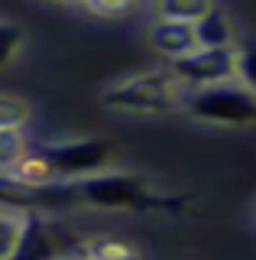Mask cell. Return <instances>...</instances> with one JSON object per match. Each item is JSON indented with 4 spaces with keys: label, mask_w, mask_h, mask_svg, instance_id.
<instances>
[{
    "label": "cell",
    "mask_w": 256,
    "mask_h": 260,
    "mask_svg": "<svg viewBox=\"0 0 256 260\" xmlns=\"http://www.w3.org/2000/svg\"><path fill=\"white\" fill-rule=\"evenodd\" d=\"M110 162V146L104 140H65L42 143L26 150V159L13 173L33 182H59V179H84L104 173Z\"/></svg>",
    "instance_id": "obj_1"
},
{
    "label": "cell",
    "mask_w": 256,
    "mask_h": 260,
    "mask_svg": "<svg viewBox=\"0 0 256 260\" xmlns=\"http://www.w3.org/2000/svg\"><path fill=\"white\" fill-rule=\"evenodd\" d=\"M185 88L175 81L172 72H143L126 81H117L114 88L104 91V104L117 111L133 114H165L185 104Z\"/></svg>",
    "instance_id": "obj_2"
},
{
    "label": "cell",
    "mask_w": 256,
    "mask_h": 260,
    "mask_svg": "<svg viewBox=\"0 0 256 260\" xmlns=\"http://www.w3.org/2000/svg\"><path fill=\"white\" fill-rule=\"evenodd\" d=\"M88 247L91 244L62 221L29 211V215H23L20 241L13 247L10 260H78L88 257Z\"/></svg>",
    "instance_id": "obj_3"
},
{
    "label": "cell",
    "mask_w": 256,
    "mask_h": 260,
    "mask_svg": "<svg viewBox=\"0 0 256 260\" xmlns=\"http://www.w3.org/2000/svg\"><path fill=\"white\" fill-rule=\"evenodd\" d=\"M182 108L191 117L211 120V124H230V127L256 124V91H250L246 85H237V81L188 91Z\"/></svg>",
    "instance_id": "obj_4"
},
{
    "label": "cell",
    "mask_w": 256,
    "mask_h": 260,
    "mask_svg": "<svg viewBox=\"0 0 256 260\" xmlns=\"http://www.w3.org/2000/svg\"><path fill=\"white\" fill-rule=\"evenodd\" d=\"M78 202L98 208H126V211H143L153 205V195L143 185V179L126 176V173H94L75 182Z\"/></svg>",
    "instance_id": "obj_5"
},
{
    "label": "cell",
    "mask_w": 256,
    "mask_h": 260,
    "mask_svg": "<svg viewBox=\"0 0 256 260\" xmlns=\"http://www.w3.org/2000/svg\"><path fill=\"white\" fill-rule=\"evenodd\" d=\"M172 75L185 91H201L211 85L237 78V49L221 46V49H195V52L182 55L172 62Z\"/></svg>",
    "instance_id": "obj_6"
},
{
    "label": "cell",
    "mask_w": 256,
    "mask_h": 260,
    "mask_svg": "<svg viewBox=\"0 0 256 260\" xmlns=\"http://www.w3.org/2000/svg\"><path fill=\"white\" fill-rule=\"evenodd\" d=\"M149 43H153L159 55H165L172 62L198 49L191 23H172V20H156V26L149 29Z\"/></svg>",
    "instance_id": "obj_7"
},
{
    "label": "cell",
    "mask_w": 256,
    "mask_h": 260,
    "mask_svg": "<svg viewBox=\"0 0 256 260\" xmlns=\"http://www.w3.org/2000/svg\"><path fill=\"white\" fill-rule=\"evenodd\" d=\"M195 29V43L198 49H221L230 46V36H234V26H230V16L221 10V7H211L198 23H191Z\"/></svg>",
    "instance_id": "obj_8"
},
{
    "label": "cell",
    "mask_w": 256,
    "mask_h": 260,
    "mask_svg": "<svg viewBox=\"0 0 256 260\" xmlns=\"http://www.w3.org/2000/svg\"><path fill=\"white\" fill-rule=\"evenodd\" d=\"M214 7V0H156L159 20L172 23H198Z\"/></svg>",
    "instance_id": "obj_9"
},
{
    "label": "cell",
    "mask_w": 256,
    "mask_h": 260,
    "mask_svg": "<svg viewBox=\"0 0 256 260\" xmlns=\"http://www.w3.org/2000/svg\"><path fill=\"white\" fill-rule=\"evenodd\" d=\"M26 134L23 127H7L0 130V173H13L23 159H26Z\"/></svg>",
    "instance_id": "obj_10"
},
{
    "label": "cell",
    "mask_w": 256,
    "mask_h": 260,
    "mask_svg": "<svg viewBox=\"0 0 256 260\" xmlns=\"http://www.w3.org/2000/svg\"><path fill=\"white\" fill-rule=\"evenodd\" d=\"M84 10L94 16H104V20H123V16L137 13L140 0H81Z\"/></svg>",
    "instance_id": "obj_11"
},
{
    "label": "cell",
    "mask_w": 256,
    "mask_h": 260,
    "mask_svg": "<svg viewBox=\"0 0 256 260\" xmlns=\"http://www.w3.org/2000/svg\"><path fill=\"white\" fill-rule=\"evenodd\" d=\"M20 228H23V215L0 211V260H10L13 247L20 241Z\"/></svg>",
    "instance_id": "obj_12"
},
{
    "label": "cell",
    "mask_w": 256,
    "mask_h": 260,
    "mask_svg": "<svg viewBox=\"0 0 256 260\" xmlns=\"http://www.w3.org/2000/svg\"><path fill=\"white\" fill-rule=\"evenodd\" d=\"M26 120H29L26 101L10 98V94H0V130H7V127H23Z\"/></svg>",
    "instance_id": "obj_13"
},
{
    "label": "cell",
    "mask_w": 256,
    "mask_h": 260,
    "mask_svg": "<svg viewBox=\"0 0 256 260\" xmlns=\"http://www.w3.org/2000/svg\"><path fill=\"white\" fill-rule=\"evenodd\" d=\"M20 49H23V29L13 23H0V65L13 62Z\"/></svg>",
    "instance_id": "obj_14"
},
{
    "label": "cell",
    "mask_w": 256,
    "mask_h": 260,
    "mask_svg": "<svg viewBox=\"0 0 256 260\" xmlns=\"http://www.w3.org/2000/svg\"><path fill=\"white\" fill-rule=\"evenodd\" d=\"M237 78H243V85L256 91V43L237 49Z\"/></svg>",
    "instance_id": "obj_15"
},
{
    "label": "cell",
    "mask_w": 256,
    "mask_h": 260,
    "mask_svg": "<svg viewBox=\"0 0 256 260\" xmlns=\"http://www.w3.org/2000/svg\"><path fill=\"white\" fill-rule=\"evenodd\" d=\"M52 4H81V0H52Z\"/></svg>",
    "instance_id": "obj_16"
},
{
    "label": "cell",
    "mask_w": 256,
    "mask_h": 260,
    "mask_svg": "<svg viewBox=\"0 0 256 260\" xmlns=\"http://www.w3.org/2000/svg\"><path fill=\"white\" fill-rule=\"evenodd\" d=\"M78 260H91V257H78Z\"/></svg>",
    "instance_id": "obj_17"
}]
</instances>
